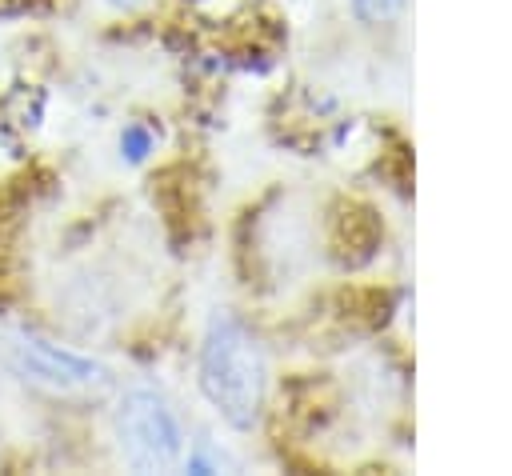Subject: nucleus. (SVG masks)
<instances>
[{
  "instance_id": "nucleus-1",
  "label": "nucleus",
  "mask_w": 512,
  "mask_h": 476,
  "mask_svg": "<svg viewBox=\"0 0 512 476\" xmlns=\"http://www.w3.org/2000/svg\"><path fill=\"white\" fill-rule=\"evenodd\" d=\"M200 392L232 428H252L264 408V392H268L264 348L232 316L212 320L200 344Z\"/></svg>"
},
{
  "instance_id": "nucleus-2",
  "label": "nucleus",
  "mask_w": 512,
  "mask_h": 476,
  "mask_svg": "<svg viewBox=\"0 0 512 476\" xmlns=\"http://www.w3.org/2000/svg\"><path fill=\"white\" fill-rule=\"evenodd\" d=\"M120 460L132 472H168L184 456V428L176 408L156 388H128L112 416Z\"/></svg>"
},
{
  "instance_id": "nucleus-3",
  "label": "nucleus",
  "mask_w": 512,
  "mask_h": 476,
  "mask_svg": "<svg viewBox=\"0 0 512 476\" xmlns=\"http://www.w3.org/2000/svg\"><path fill=\"white\" fill-rule=\"evenodd\" d=\"M4 360L24 384L44 388L52 396H100L112 384L108 368L96 364L92 356L68 352L60 344H48L28 332H16L4 340Z\"/></svg>"
},
{
  "instance_id": "nucleus-4",
  "label": "nucleus",
  "mask_w": 512,
  "mask_h": 476,
  "mask_svg": "<svg viewBox=\"0 0 512 476\" xmlns=\"http://www.w3.org/2000/svg\"><path fill=\"white\" fill-rule=\"evenodd\" d=\"M408 0H352V12L364 20V24H388L404 12Z\"/></svg>"
},
{
  "instance_id": "nucleus-5",
  "label": "nucleus",
  "mask_w": 512,
  "mask_h": 476,
  "mask_svg": "<svg viewBox=\"0 0 512 476\" xmlns=\"http://www.w3.org/2000/svg\"><path fill=\"white\" fill-rule=\"evenodd\" d=\"M120 152H124L128 160H144V156L152 152V132H148L144 124H128V128L120 132Z\"/></svg>"
},
{
  "instance_id": "nucleus-6",
  "label": "nucleus",
  "mask_w": 512,
  "mask_h": 476,
  "mask_svg": "<svg viewBox=\"0 0 512 476\" xmlns=\"http://www.w3.org/2000/svg\"><path fill=\"white\" fill-rule=\"evenodd\" d=\"M108 4H112V8H124V12H132V8H140L144 0H108Z\"/></svg>"
}]
</instances>
